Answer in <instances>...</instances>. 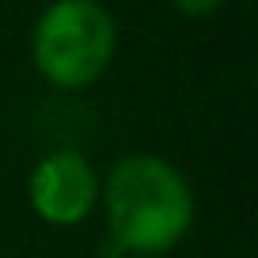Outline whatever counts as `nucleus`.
I'll list each match as a JSON object with an SVG mask.
<instances>
[{
  "instance_id": "f257e3e1",
  "label": "nucleus",
  "mask_w": 258,
  "mask_h": 258,
  "mask_svg": "<svg viewBox=\"0 0 258 258\" xmlns=\"http://www.w3.org/2000/svg\"><path fill=\"white\" fill-rule=\"evenodd\" d=\"M106 205V228L125 258L171 250L194 224V190L175 163L160 156H121L99 186Z\"/></svg>"
},
{
  "instance_id": "20e7f679",
  "label": "nucleus",
  "mask_w": 258,
  "mask_h": 258,
  "mask_svg": "<svg viewBox=\"0 0 258 258\" xmlns=\"http://www.w3.org/2000/svg\"><path fill=\"white\" fill-rule=\"evenodd\" d=\"M178 12H186V16H209V12H217L224 0H171Z\"/></svg>"
},
{
  "instance_id": "f03ea898",
  "label": "nucleus",
  "mask_w": 258,
  "mask_h": 258,
  "mask_svg": "<svg viewBox=\"0 0 258 258\" xmlns=\"http://www.w3.org/2000/svg\"><path fill=\"white\" fill-rule=\"evenodd\" d=\"M118 27L99 0H53L31 34L34 69L57 88H88L106 73Z\"/></svg>"
},
{
  "instance_id": "7ed1b4c3",
  "label": "nucleus",
  "mask_w": 258,
  "mask_h": 258,
  "mask_svg": "<svg viewBox=\"0 0 258 258\" xmlns=\"http://www.w3.org/2000/svg\"><path fill=\"white\" fill-rule=\"evenodd\" d=\"M31 205L46 224L69 228L99 205V175L80 152H49L31 171Z\"/></svg>"
},
{
  "instance_id": "39448f33",
  "label": "nucleus",
  "mask_w": 258,
  "mask_h": 258,
  "mask_svg": "<svg viewBox=\"0 0 258 258\" xmlns=\"http://www.w3.org/2000/svg\"><path fill=\"white\" fill-rule=\"evenodd\" d=\"M133 258H152V254H133Z\"/></svg>"
}]
</instances>
